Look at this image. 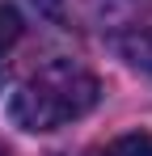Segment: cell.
<instances>
[{
  "instance_id": "1",
  "label": "cell",
  "mask_w": 152,
  "mask_h": 156,
  "mask_svg": "<svg viewBox=\"0 0 152 156\" xmlns=\"http://www.w3.org/2000/svg\"><path fill=\"white\" fill-rule=\"evenodd\" d=\"M101 101V80L76 59H51L13 89L9 118L21 131H59Z\"/></svg>"
},
{
  "instance_id": "2",
  "label": "cell",
  "mask_w": 152,
  "mask_h": 156,
  "mask_svg": "<svg viewBox=\"0 0 152 156\" xmlns=\"http://www.w3.org/2000/svg\"><path fill=\"white\" fill-rule=\"evenodd\" d=\"M118 51H123V59L131 63V68H135V72L152 76V26L127 30L123 38H118Z\"/></svg>"
},
{
  "instance_id": "3",
  "label": "cell",
  "mask_w": 152,
  "mask_h": 156,
  "mask_svg": "<svg viewBox=\"0 0 152 156\" xmlns=\"http://www.w3.org/2000/svg\"><path fill=\"white\" fill-rule=\"evenodd\" d=\"M101 156H152V135L148 131H131V135H118Z\"/></svg>"
},
{
  "instance_id": "5",
  "label": "cell",
  "mask_w": 152,
  "mask_h": 156,
  "mask_svg": "<svg viewBox=\"0 0 152 156\" xmlns=\"http://www.w3.org/2000/svg\"><path fill=\"white\" fill-rule=\"evenodd\" d=\"M0 156H9V152H4V148H0Z\"/></svg>"
},
{
  "instance_id": "4",
  "label": "cell",
  "mask_w": 152,
  "mask_h": 156,
  "mask_svg": "<svg viewBox=\"0 0 152 156\" xmlns=\"http://www.w3.org/2000/svg\"><path fill=\"white\" fill-rule=\"evenodd\" d=\"M17 38H21V17H17V9H13V4H4V0H0V59L17 47Z\"/></svg>"
}]
</instances>
